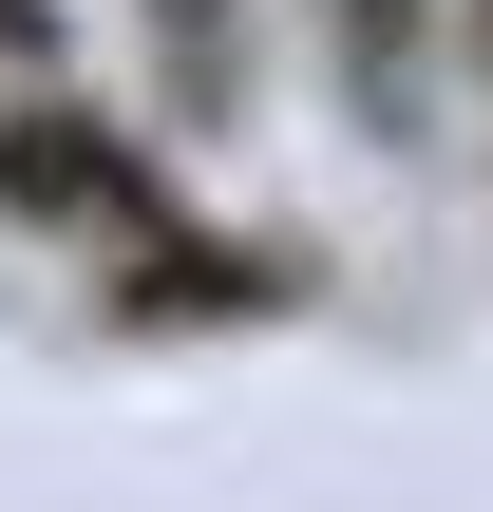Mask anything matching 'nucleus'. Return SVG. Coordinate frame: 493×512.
Segmentation results:
<instances>
[{
	"mask_svg": "<svg viewBox=\"0 0 493 512\" xmlns=\"http://www.w3.org/2000/svg\"><path fill=\"white\" fill-rule=\"evenodd\" d=\"M0 209H19V228H76V247H152V228H171V171H152L114 114L19 95V114H0Z\"/></svg>",
	"mask_w": 493,
	"mask_h": 512,
	"instance_id": "obj_1",
	"label": "nucleus"
},
{
	"mask_svg": "<svg viewBox=\"0 0 493 512\" xmlns=\"http://www.w3.org/2000/svg\"><path fill=\"white\" fill-rule=\"evenodd\" d=\"M285 285H304L285 247H209V228H152V247H114L95 323H114V342H171V323H266Z\"/></svg>",
	"mask_w": 493,
	"mask_h": 512,
	"instance_id": "obj_2",
	"label": "nucleus"
},
{
	"mask_svg": "<svg viewBox=\"0 0 493 512\" xmlns=\"http://www.w3.org/2000/svg\"><path fill=\"white\" fill-rule=\"evenodd\" d=\"M152 38H171V114L209 133V114H247V57H228V0H152Z\"/></svg>",
	"mask_w": 493,
	"mask_h": 512,
	"instance_id": "obj_3",
	"label": "nucleus"
},
{
	"mask_svg": "<svg viewBox=\"0 0 493 512\" xmlns=\"http://www.w3.org/2000/svg\"><path fill=\"white\" fill-rule=\"evenodd\" d=\"M57 57V0H0V76H38Z\"/></svg>",
	"mask_w": 493,
	"mask_h": 512,
	"instance_id": "obj_4",
	"label": "nucleus"
}]
</instances>
